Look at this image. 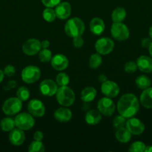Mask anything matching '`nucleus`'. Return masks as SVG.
<instances>
[{"label": "nucleus", "instance_id": "obj_41", "mask_svg": "<svg viewBox=\"0 0 152 152\" xmlns=\"http://www.w3.org/2000/svg\"><path fill=\"white\" fill-rule=\"evenodd\" d=\"M151 42L152 41L151 38H144L142 39L141 45L143 48H148L150 47Z\"/></svg>", "mask_w": 152, "mask_h": 152}, {"label": "nucleus", "instance_id": "obj_31", "mask_svg": "<svg viewBox=\"0 0 152 152\" xmlns=\"http://www.w3.org/2000/svg\"><path fill=\"white\" fill-rule=\"evenodd\" d=\"M44 151L45 146L41 141H33L28 148V151L30 152H43Z\"/></svg>", "mask_w": 152, "mask_h": 152}, {"label": "nucleus", "instance_id": "obj_3", "mask_svg": "<svg viewBox=\"0 0 152 152\" xmlns=\"http://www.w3.org/2000/svg\"><path fill=\"white\" fill-rule=\"evenodd\" d=\"M56 99L60 105L63 106H71L75 102V93L67 86H61L56 92Z\"/></svg>", "mask_w": 152, "mask_h": 152}, {"label": "nucleus", "instance_id": "obj_23", "mask_svg": "<svg viewBox=\"0 0 152 152\" xmlns=\"http://www.w3.org/2000/svg\"><path fill=\"white\" fill-rule=\"evenodd\" d=\"M116 138L119 142L127 143L131 139V133L127 129V128H119L116 132Z\"/></svg>", "mask_w": 152, "mask_h": 152}, {"label": "nucleus", "instance_id": "obj_35", "mask_svg": "<svg viewBox=\"0 0 152 152\" xmlns=\"http://www.w3.org/2000/svg\"><path fill=\"white\" fill-rule=\"evenodd\" d=\"M126 124V118L122 115H117L113 119V125L115 129H119V128L124 127Z\"/></svg>", "mask_w": 152, "mask_h": 152}, {"label": "nucleus", "instance_id": "obj_5", "mask_svg": "<svg viewBox=\"0 0 152 152\" xmlns=\"http://www.w3.org/2000/svg\"><path fill=\"white\" fill-rule=\"evenodd\" d=\"M41 75L40 69L37 66L34 65H28L22 69L21 73V77L22 80L28 84H31L40 79Z\"/></svg>", "mask_w": 152, "mask_h": 152}, {"label": "nucleus", "instance_id": "obj_38", "mask_svg": "<svg viewBox=\"0 0 152 152\" xmlns=\"http://www.w3.org/2000/svg\"><path fill=\"white\" fill-rule=\"evenodd\" d=\"M61 1V0H42L43 5L47 7H52V8L56 7Z\"/></svg>", "mask_w": 152, "mask_h": 152}, {"label": "nucleus", "instance_id": "obj_39", "mask_svg": "<svg viewBox=\"0 0 152 152\" xmlns=\"http://www.w3.org/2000/svg\"><path fill=\"white\" fill-rule=\"evenodd\" d=\"M72 42H73V45H74L75 48H81L82 46L83 45L84 41H83L81 36H79V37H76L73 38Z\"/></svg>", "mask_w": 152, "mask_h": 152}, {"label": "nucleus", "instance_id": "obj_21", "mask_svg": "<svg viewBox=\"0 0 152 152\" xmlns=\"http://www.w3.org/2000/svg\"><path fill=\"white\" fill-rule=\"evenodd\" d=\"M140 102L146 108H152V88L144 89L140 95Z\"/></svg>", "mask_w": 152, "mask_h": 152}, {"label": "nucleus", "instance_id": "obj_8", "mask_svg": "<svg viewBox=\"0 0 152 152\" xmlns=\"http://www.w3.org/2000/svg\"><path fill=\"white\" fill-rule=\"evenodd\" d=\"M95 48L98 53L107 55L111 53L114 48V42L108 37H103L97 40Z\"/></svg>", "mask_w": 152, "mask_h": 152}, {"label": "nucleus", "instance_id": "obj_32", "mask_svg": "<svg viewBox=\"0 0 152 152\" xmlns=\"http://www.w3.org/2000/svg\"><path fill=\"white\" fill-rule=\"evenodd\" d=\"M52 58V54L51 50L47 48H43V50H40L39 52V59L42 62H48L51 61Z\"/></svg>", "mask_w": 152, "mask_h": 152}, {"label": "nucleus", "instance_id": "obj_4", "mask_svg": "<svg viewBox=\"0 0 152 152\" xmlns=\"http://www.w3.org/2000/svg\"><path fill=\"white\" fill-rule=\"evenodd\" d=\"M22 107V101L18 97H10L4 101L2 105V111L7 116H13L19 113Z\"/></svg>", "mask_w": 152, "mask_h": 152}, {"label": "nucleus", "instance_id": "obj_30", "mask_svg": "<svg viewBox=\"0 0 152 152\" xmlns=\"http://www.w3.org/2000/svg\"><path fill=\"white\" fill-rule=\"evenodd\" d=\"M30 96V91L28 88L25 86L19 88L16 91V97L19 98L21 101H26Z\"/></svg>", "mask_w": 152, "mask_h": 152}, {"label": "nucleus", "instance_id": "obj_9", "mask_svg": "<svg viewBox=\"0 0 152 152\" xmlns=\"http://www.w3.org/2000/svg\"><path fill=\"white\" fill-rule=\"evenodd\" d=\"M98 110L101 114L107 117H110L114 113L116 109L113 101L110 97H103L98 102Z\"/></svg>", "mask_w": 152, "mask_h": 152}, {"label": "nucleus", "instance_id": "obj_48", "mask_svg": "<svg viewBox=\"0 0 152 152\" xmlns=\"http://www.w3.org/2000/svg\"><path fill=\"white\" fill-rule=\"evenodd\" d=\"M148 50H149V53H150V55L151 56V57H152V42H151V44L150 47L148 48Z\"/></svg>", "mask_w": 152, "mask_h": 152}, {"label": "nucleus", "instance_id": "obj_22", "mask_svg": "<svg viewBox=\"0 0 152 152\" xmlns=\"http://www.w3.org/2000/svg\"><path fill=\"white\" fill-rule=\"evenodd\" d=\"M85 120L89 125H96L101 120V114L96 110H90L86 113Z\"/></svg>", "mask_w": 152, "mask_h": 152}, {"label": "nucleus", "instance_id": "obj_2", "mask_svg": "<svg viewBox=\"0 0 152 152\" xmlns=\"http://www.w3.org/2000/svg\"><path fill=\"white\" fill-rule=\"evenodd\" d=\"M64 31L69 37L72 38L81 36L85 31L84 22L80 18H72L66 23Z\"/></svg>", "mask_w": 152, "mask_h": 152}, {"label": "nucleus", "instance_id": "obj_18", "mask_svg": "<svg viewBox=\"0 0 152 152\" xmlns=\"http://www.w3.org/2000/svg\"><path fill=\"white\" fill-rule=\"evenodd\" d=\"M137 68L144 73L152 72V58L147 56H140L137 60Z\"/></svg>", "mask_w": 152, "mask_h": 152}, {"label": "nucleus", "instance_id": "obj_19", "mask_svg": "<svg viewBox=\"0 0 152 152\" xmlns=\"http://www.w3.org/2000/svg\"><path fill=\"white\" fill-rule=\"evenodd\" d=\"M91 32L95 35H101L105 29L104 21L98 17L93 18L89 23Z\"/></svg>", "mask_w": 152, "mask_h": 152}, {"label": "nucleus", "instance_id": "obj_15", "mask_svg": "<svg viewBox=\"0 0 152 152\" xmlns=\"http://www.w3.org/2000/svg\"><path fill=\"white\" fill-rule=\"evenodd\" d=\"M51 65L56 71H63L68 67L69 60L65 55L58 53L52 58Z\"/></svg>", "mask_w": 152, "mask_h": 152}, {"label": "nucleus", "instance_id": "obj_47", "mask_svg": "<svg viewBox=\"0 0 152 152\" xmlns=\"http://www.w3.org/2000/svg\"><path fill=\"white\" fill-rule=\"evenodd\" d=\"M148 34H149V36H150V38L152 39V25L150 27V28H149Z\"/></svg>", "mask_w": 152, "mask_h": 152}, {"label": "nucleus", "instance_id": "obj_42", "mask_svg": "<svg viewBox=\"0 0 152 152\" xmlns=\"http://www.w3.org/2000/svg\"><path fill=\"white\" fill-rule=\"evenodd\" d=\"M33 137H34V140L41 141L43 139V137H44V136H43V132H40V131H37L36 132H34Z\"/></svg>", "mask_w": 152, "mask_h": 152}, {"label": "nucleus", "instance_id": "obj_6", "mask_svg": "<svg viewBox=\"0 0 152 152\" xmlns=\"http://www.w3.org/2000/svg\"><path fill=\"white\" fill-rule=\"evenodd\" d=\"M111 35L118 41H125L130 36V31L126 25L122 22H114L110 29Z\"/></svg>", "mask_w": 152, "mask_h": 152}, {"label": "nucleus", "instance_id": "obj_36", "mask_svg": "<svg viewBox=\"0 0 152 152\" xmlns=\"http://www.w3.org/2000/svg\"><path fill=\"white\" fill-rule=\"evenodd\" d=\"M137 62H134V61H129V62H126L124 66V70L126 73L128 74H133L135 72L137 69Z\"/></svg>", "mask_w": 152, "mask_h": 152}, {"label": "nucleus", "instance_id": "obj_12", "mask_svg": "<svg viewBox=\"0 0 152 152\" xmlns=\"http://www.w3.org/2000/svg\"><path fill=\"white\" fill-rule=\"evenodd\" d=\"M125 126L131 134L140 135L145 130V125L141 120L137 118H133V117L128 118Z\"/></svg>", "mask_w": 152, "mask_h": 152}, {"label": "nucleus", "instance_id": "obj_7", "mask_svg": "<svg viewBox=\"0 0 152 152\" xmlns=\"http://www.w3.org/2000/svg\"><path fill=\"white\" fill-rule=\"evenodd\" d=\"M15 125L17 128L23 131L29 130L34 127L35 122L31 114L28 113H20L14 119Z\"/></svg>", "mask_w": 152, "mask_h": 152}, {"label": "nucleus", "instance_id": "obj_29", "mask_svg": "<svg viewBox=\"0 0 152 152\" xmlns=\"http://www.w3.org/2000/svg\"><path fill=\"white\" fill-rule=\"evenodd\" d=\"M43 17L46 22H52L55 21L56 16L55 10H53L52 7H47L45 9L43 12Z\"/></svg>", "mask_w": 152, "mask_h": 152}, {"label": "nucleus", "instance_id": "obj_44", "mask_svg": "<svg viewBox=\"0 0 152 152\" xmlns=\"http://www.w3.org/2000/svg\"><path fill=\"white\" fill-rule=\"evenodd\" d=\"M98 80H99V82L103 83L105 81H107V78L104 74H101V75H99V77H98Z\"/></svg>", "mask_w": 152, "mask_h": 152}, {"label": "nucleus", "instance_id": "obj_1", "mask_svg": "<svg viewBox=\"0 0 152 152\" xmlns=\"http://www.w3.org/2000/svg\"><path fill=\"white\" fill-rule=\"evenodd\" d=\"M117 109L119 114L125 118H131L138 113L139 110V102L134 94H125L121 96L118 101Z\"/></svg>", "mask_w": 152, "mask_h": 152}, {"label": "nucleus", "instance_id": "obj_26", "mask_svg": "<svg viewBox=\"0 0 152 152\" xmlns=\"http://www.w3.org/2000/svg\"><path fill=\"white\" fill-rule=\"evenodd\" d=\"M16 126L14 120L10 117H4L0 122V128L3 132H10Z\"/></svg>", "mask_w": 152, "mask_h": 152}, {"label": "nucleus", "instance_id": "obj_11", "mask_svg": "<svg viewBox=\"0 0 152 152\" xmlns=\"http://www.w3.org/2000/svg\"><path fill=\"white\" fill-rule=\"evenodd\" d=\"M28 110L30 114L36 117H42L46 112V107L40 100L31 99L28 105Z\"/></svg>", "mask_w": 152, "mask_h": 152}, {"label": "nucleus", "instance_id": "obj_33", "mask_svg": "<svg viewBox=\"0 0 152 152\" xmlns=\"http://www.w3.org/2000/svg\"><path fill=\"white\" fill-rule=\"evenodd\" d=\"M57 84L60 86H65L69 83V77L65 73H61L56 77Z\"/></svg>", "mask_w": 152, "mask_h": 152}, {"label": "nucleus", "instance_id": "obj_20", "mask_svg": "<svg viewBox=\"0 0 152 152\" xmlns=\"http://www.w3.org/2000/svg\"><path fill=\"white\" fill-rule=\"evenodd\" d=\"M54 116L58 121L61 122V123H66L71 120L72 114V111L68 108H60L55 111Z\"/></svg>", "mask_w": 152, "mask_h": 152}, {"label": "nucleus", "instance_id": "obj_46", "mask_svg": "<svg viewBox=\"0 0 152 152\" xmlns=\"http://www.w3.org/2000/svg\"><path fill=\"white\" fill-rule=\"evenodd\" d=\"M145 151L146 152H152V145H148V146H146Z\"/></svg>", "mask_w": 152, "mask_h": 152}, {"label": "nucleus", "instance_id": "obj_25", "mask_svg": "<svg viewBox=\"0 0 152 152\" xmlns=\"http://www.w3.org/2000/svg\"><path fill=\"white\" fill-rule=\"evenodd\" d=\"M126 10L122 7H118L114 9L112 13V19L114 22H122L126 17Z\"/></svg>", "mask_w": 152, "mask_h": 152}, {"label": "nucleus", "instance_id": "obj_43", "mask_svg": "<svg viewBox=\"0 0 152 152\" xmlns=\"http://www.w3.org/2000/svg\"><path fill=\"white\" fill-rule=\"evenodd\" d=\"M50 45V42L48 40H43L41 42V47L43 48H48Z\"/></svg>", "mask_w": 152, "mask_h": 152}, {"label": "nucleus", "instance_id": "obj_16", "mask_svg": "<svg viewBox=\"0 0 152 152\" xmlns=\"http://www.w3.org/2000/svg\"><path fill=\"white\" fill-rule=\"evenodd\" d=\"M56 16L60 19H66L69 17L72 13V7L67 1L60 2L55 8Z\"/></svg>", "mask_w": 152, "mask_h": 152}, {"label": "nucleus", "instance_id": "obj_34", "mask_svg": "<svg viewBox=\"0 0 152 152\" xmlns=\"http://www.w3.org/2000/svg\"><path fill=\"white\" fill-rule=\"evenodd\" d=\"M146 145L142 142H134L128 148V151L131 152H142L145 151Z\"/></svg>", "mask_w": 152, "mask_h": 152}, {"label": "nucleus", "instance_id": "obj_10", "mask_svg": "<svg viewBox=\"0 0 152 152\" xmlns=\"http://www.w3.org/2000/svg\"><path fill=\"white\" fill-rule=\"evenodd\" d=\"M41 42L37 39H29L22 45V51L28 56H33L40 51Z\"/></svg>", "mask_w": 152, "mask_h": 152}, {"label": "nucleus", "instance_id": "obj_40", "mask_svg": "<svg viewBox=\"0 0 152 152\" xmlns=\"http://www.w3.org/2000/svg\"><path fill=\"white\" fill-rule=\"evenodd\" d=\"M16 86H17V83H16V82L15 80H10V81L7 82L6 83V85L4 86L3 88H4V90L5 91H10V89L14 88Z\"/></svg>", "mask_w": 152, "mask_h": 152}, {"label": "nucleus", "instance_id": "obj_37", "mask_svg": "<svg viewBox=\"0 0 152 152\" xmlns=\"http://www.w3.org/2000/svg\"><path fill=\"white\" fill-rule=\"evenodd\" d=\"M4 71V75H6L8 77H13L15 74V73H16V68H15V67L13 66V65H8L4 68V71Z\"/></svg>", "mask_w": 152, "mask_h": 152}, {"label": "nucleus", "instance_id": "obj_45", "mask_svg": "<svg viewBox=\"0 0 152 152\" xmlns=\"http://www.w3.org/2000/svg\"><path fill=\"white\" fill-rule=\"evenodd\" d=\"M4 71H1V69H0V83L2 82L3 79H4Z\"/></svg>", "mask_w": 152, "mask_h": 152}, {"label": "nucleus", "instance_id": "obj_24", "mask_svg": "<svg viewBox=\"0 0 152 152\" xmlns=\"http://www.w3.org/2000/svg\"><path fill=\"white\" fill-rule=\"evenodd\" d=\"M96 90L92 87H86L82 90L80 99L84 102H89L93 100L96 96Z\"/></svg>", "mask_w": 152, "mask_h": 152}, {"label": "nucleus", "instance_id": "obj_28", "mask_svg": "<svg viewBox=\"0 0 152 152\" xmlns=\"http://www.w3.org/2000/svg\"><path fill=\"white\" fill-rule=\"evenodd\" d=\"M101 62H102V59L99 53H93L89 58V65L92 69H96L101 65Z\"/></svg>", "mask_w": 152, "mask_h": 152}, {"label": "nucleus", "instance_id": "obj_27", "mask_svg": "<svg viewBox=\"0 0 152 152\" xmlns=\"http://www.w3.org/2000/svg\"><path fill=\"white\" fill-rule=\"evenodd\" d=\"M136 85L139 89H146L148 88L151 87V81L150 78L145 75H140L135 80Z\"/></svg>", "mask_w": 152, "mask_h": 152}, {"label": "nucleus", "instance_id": "obj_17", "mask_svg": "<svg viewBox=\"0 0 152 152\" xmlns=\"http://www.w3.org/2000/svg\"><path fill=\"white\" fill-rule=\"evenodd\" d=\"M25 140V135L23 130L20 129H13L9 134V140L13 145L19 146L24 142Z\"/></svg>", "mask_w": 152, "mask_h": 152}, {"label": "nucleus", "instance_id": "obj_14", "mask_svg": "<svg viewBox=\"0 0 152 152\" xmlns=\"http://www.w3.org/2000/svg\"><path fill=\"white\" fill-rule=\"evenodd\" d=\"M40 90L44 96H51L56 94L58 86L53 80H46L42 81L40 84Z\"/></svg>", "mask_w": 152, "mask_h": 152}, {"label": "nucleus", "instance_id": "obj_13", "mask_svg": "<svg viewBox=\"0 0 152 152\" xmlns=\"http://www.w3.org/2000/svg\"><path fill=\"white\" fill-rule=\"evenodd\" d=\"M120 89L116 83L110 80H107L101 85V92L107 97L114 98L119 95Z\"/></svg>", "mask_w": 152, "mask_h": 152}]
</instances>
